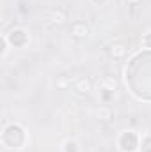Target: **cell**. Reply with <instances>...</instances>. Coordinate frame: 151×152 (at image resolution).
<instances>
[{"label":"cell","mask_w":151,"mask_h":152,"mask_svg":"<svg viewBox=\"0 0 151 152\" xmlns=\"http://www.w3.org/2000/svg\"><path fill=\"white\" fill-rule=\"evenodd\" d=\"M62 151L64 152H78L80 147H78V143H76L75 140H68V142L62 145Z\"/></svg>","instance_id":"52a82bcc"},{"label":"cell","mask_w":151,"mask_h":152,"mask_svg":"<svg viewBox=\"0 0 151 152\" xmlns=\"http://www.w3.org/2000/svg\"><path fill=\"white\" fill-rule=\"evenodd\" d=\"M142 44H144V48H150L151 50V32H148V34L142 37Z\"/></svg>","instance_id":"8fae6325"},{"label":"cell","mask_w":151,"mask_h":152,"mask_svg":"<svg viewBox=\"0 0 151 152\" xmlns=\"http://www.w3.org/2000/svg\"><path fill=\"white\" fill-rule=\"evenodd\" d=\"M71 34H73L75 37H85V36L89 34V28H87L85 21H82V20L73 21V23H71Z\"/></svg>","instance_id":"277c9868"},{"label":"cell","mask_w":151,"mask_h":152,"mask_svg":"<svg viewBox=\"0 0 151 152\" xmlns=\"http://www.w3.org/2000/svg\"><path fill=\"white\" fill-rule=\"evenodd\" d=\"M126 53V50H124V46H121V44H117V46H114L112 48V55L114 57H123Z\"/></svg>","instance_id":"9c48e42d"},{"label":"cell","mask_w":151,"mask_h":152,"mask_svg":"<svg viewBox=\"0 0 151 152\" xmlns=\"http://www.w3.org/2000/svg\"><path fill=\"white\" fill-rule=\"evenodd\" d=\"M25 140H27V134L20 124H9L2 133V142L9 149H21Z\"/></svg>","instance_id":"6da1fadb"},{"label":"cell","mask_w":151,"mask_h":152,"mask_svg":"<svg viewBox=\"0 0 151 152\" xmlns=\"http://www.w3.org/2000/svg\"><path fill=\"white\" fill-rule=\"evenodd\" d=\"M112 94H114V88H103V90H101V99L107 103V101L112 97Z\"/></svg>","instance_id":"30bf717a"},{"label":"cell","mask_w":151,"mask_h":152,"mask_svg":"<svg viewBox=\"0 0 151 152\" xmlns=\"http://www.w3.org/2000/svg\"><path fill=\"white\" fill-rule=\"evenodd\" d=\"M75 88L80 90V92H89V90H91V81H89V80H78V83H76Z\"/></svg>","instance_id":"ba28073f"},{"label":"cell","mask_w":151,"mask_h":152,"mask_svg":"<svg viewBox=\"0 0 151 152\" xmlns=\"http://www.w3.org/2000/svg\"><path fill=\"white\" fill-rule=\"evenodd\" d=\"M141 145V136L135 131H124L119 136V149L121 152H137Z\"/></svg>","instance_id":"7a4b0ae2"},{"label":"cell","mask_w":151,"mask_h":152,"mask_svg":"<svg viewBox=\"0 0 151 152\" xmlns=\"http://www.w3.org/2000/svg\"><path fill=\"white\" fill-rule=\"evenodd\" d=\"M98 118H101V120H110L112 118V110H110V106H100V110H98Z\"/></svg>","instance_id":"5b68a950"},{"label":"cell","mask_w":151,"mask_h":152,"mask_svg":"<svg viewBox=\"0 0 151 152\" xmlns=\"http://www.w3.org/2000/svg\"><path fill=\"white\" fill-rule=\"evenodd\" d=\"M5 37L9 41V44L14 46V48H21V46H25L29 42V36H27V32L23 28H13L11 32L5 34Z\"/></svg>","instance_id":"3957f363"},{"label":"cell","mask_w":151,"mask_h":152,"mask_svg":"<svg viewBox=\"0 0 151 152\" xmlns=\"http://www.w3.org/2000/svg\"><path fill=\"white\" fill-rule=\"evenodd\" d=\"M141 152H151V134H146L141 138V145H139Z\"/></svg>","instance_id":"8992f818"}]
</instances>
